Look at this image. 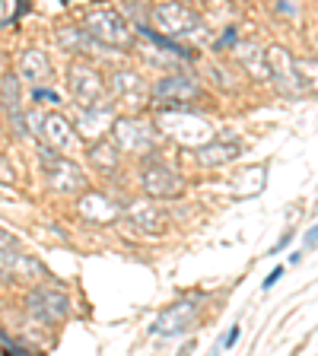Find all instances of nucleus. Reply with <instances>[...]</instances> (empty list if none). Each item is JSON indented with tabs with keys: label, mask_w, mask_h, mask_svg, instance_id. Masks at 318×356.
<instances>
[{
	"label": "nucleus",
	"mask_w": 318,
	"mask_h": 356,
	"mask_svg": "<svg viewBox=\"0 0 318 356\" xmlns=\"http://www.w3.org/2000/svg\"><path fill=\"white\" fill-rule=\"evenodd\" d=\"M42 172H45V185L58 194H77L86 191V172L77 163L74 156L61 153V149H51L42 143Z\"/></svg>",
	"instance_id": "f257e3e1"
},
{
	"label": "nucleus",
	"mask_w": 318,
	"mask_h": 356,
	"mask_svg": "<svg viewBox=\"0 0 318 356\" xmlns=\"http://www.w3.org/2000/svg\"><path fill=\"white\" fill-rule=\"evenodd\" d=\"M29 134L38 137L45 147L61 149V153L74 156L80 149V131L61 115V111H29Z\"/></svg>",
	"instance_id": "f03ea898"
},
{
	"label": "nucleus",
	"mask_w": 318,
	"mask_h": 356,
	"mask_svg": "<svg viewBox=\"0 0 318 356\" xmlns=\"http://www.w3.org/2000/svg\"><path fill=\"white\" fill-rule=\"evenodd\" d=\"M83 26H86V32L96 38L99 44H109V48H131V42H134L131 22H125V16L115 7H109V3H105V7L102 3L89 7Z\"/></svg>",
	"instance_id": "7ed1b4c3"
},
{
	"label": "nucleus",
	"mask_w": 318,
	"mask_h": 356,
	"mask_svg": "<svg viewBox=\"0 0 318 356\" xmlns=\"http://www.w3.org/2000/svg\"><path fill=\"white\" fill-rule=\"evenodd\" d=\"M156 124L163 127L175 143H182V147H194V149L214 137V127H210L207 118H200V115H194V111H178V105L175 108L159 111V115H156Z\"/></svg>",
	"instance_id": "20e7f679"
},
{
	"label": "nucleus",
	"mask_w": 318,
	"mask_h": 356,
	"mask_svg": "<svg viewBox=\"0 0 318 356\" xmlns=\"http://www.w3.org/2000/svg\"><path fill=\"white\" fill-rule=\"evenodd\" d=\"M153 19L156 26L172 38H188V35H198L200 32V16L194 13L188 3L182 0H156L153 3Z\"/></svg>",
	"instance_id": "39448f33"
},
{
	"label": "nucleus",
	"mask_w": 318,
	"mask_h": 356,
	"mask_svg": "<svg viewBox=\"0 0 318 356\" xmlns=\"http://www.w3.org/2000/svg\"><path fill=\"white\" fill-rule=\"evenodd\" d=\"M67 86H70V96L77 99V105H105V86L102 74H99L93 64L86 60H74L70 70H67Z\"/></svg>",
	"instance_id": "423d86ee"
},
{
	"label": "nucleus",
	"mask_w": 318,
	"mask_h": 356,
	"mask_svg": "<svg viewBox=\"0 0 318 356\" xmlns=\"http://www.w3.org/2000/svg\"><path fill=\"white\" fill-rule=\"evenodd\" d=\"M111 140L118 143L121 153L147 156L156 147V127L143 118H118L111 121Z\"/></svg>",
	"instance_id": "0eeeda50"
},
{
	"label": "nucleus",
	"mask_w": 318,
	"mask_h": 356,
	"mask_svg": "<svg viewBox=\"0 0 318 356\" xmlns=\"http://www.w3.org/2000/svg\"><path fill=\"white\" fill-rule=\"evenodd\" d=\"M26 309H29L38 321L54 325V321H64L67 315H70V299H67V293L58 286H35V289H29V296H26Z\"/></svg>",
	"instance_id": "6e6552de"
},
{
	"label": "nucleus",
	"mask_w": 318,
	"mask_h": 356,
	"mask_svg": "<svg viewBox=\"0 0 318 356\" xmlns=\"http://www.w3.org/2000/svg\"><path fill=\"white\" fill-rule=\"evenodd\" d=\"M198 315H200V302H194V299H182V302L169 305L166 312H159V315L150 321L147 331L159 334V337H178V334L191 331V325L198 321Z\"/></svg>",
	"instance_id": "1a4fd4ad"
},
{
	"label": "nucleus",
	"mask_w": 318,
	"mask_h": 356,
	"mask_svg": "<svg viewBox=\"0 0 318 356\" xmlns=\"http://www.w3.org/2000/svg\"><path fill=\"white\" fill-rule=\"evenodd\" d=\"M141 188H143V194L163 200V197H175V194L185 191V181H182V175L172 165L153 159V163H143V169H141Z\"/></svg>",
	"instance_id": "9d476101"
},
{
	"label": "nucleus",
	"mask_w": 318,
	"mask_h": 356,
	"mask_svg": "<svg viewBox=\"0 0 318 356\" xmlns=\"http://www.w3.org/2000/svg\"><path fill=\"white\" fill-rule=\"evenodd\" d=\"M150 96L163 105H185L200 96V83L191 80L188 74H166L150 86Z\"/></svg>",
	"instance_id": "9b49d317"
},
{
	"label": "nucleus",
	"mask_w": 318,
	"mask_h": 356,
	"mask_svg": "<svg viewBox=\"0 0 318 356\" xmlns=\"http://www.w3.org/2000/svg\"><path fill=\"white\" fill-rule=\"evenodd\" d=\"M264 54H267V70L274 74L277 86H280L287 96H299L305 86H303V76H299V67H296V60H293V54H289L283 44H271Z\"/></svg>",
	"instance_id": "f8f14e48"
},
{
	"label": "nucleus",
	"mask_w": 318,
	"mask_h": 356,
	"mask_svg": "<svg viewBox=\"0 0 318 356\" xmlns=\"http://www.w3.org/2000/svg\"><path fill=\"white\" fill-rule=\"evenodd\" d=\"M51 58L42 48H22L19 51V80H26L29 86H42L45 80H51Z\"/></svg>",
	"instance_id": "ddd939ff"
},
{
	"label": "nucleus",
	"mask_w": 318,
	"mask_h": 356,
	"mask_svg": "<svg viewBox=\"0 0 318 356\" xmlns=\"http://www.w3.org/2000/svg\"><path fill=\"white\" fill-rule=\"evenodd\" d=\"M125 213H127V220H131L137 229H143V232H159L166 226L163 210H159L156 197H150V194L147 197H141V200H134Z\"/></svg>",
	"instance_id": "4468645a"
},
{
	"label": "nucleus",
	"mask_w": 318,
	"mask_h": 356,
	"mask_svg": "<svg viewBox=\"0 0 318 356\" xmlns=\"http://www.w3.org/2000/svg\"><path fill=\"white\" fill-rule=\"evenodd\" d=\"M74 121L80 124V134H86V137H102V131L111 124V105H77V115Z\"/></svg>",
	"instance_id": "2eb2a0df"
},
{
	"label": "nucleus",
	"mask_w": 318,
	"mask_h": 356,
	"mask_svg": "<svg viewBox=\"0 0 318 356\" xmlns=\"http://www.w3.org/2000/svg\"><path fill=\"white\" fill-rule=\"evenodd\" d=\"M19 74H7L3 76V83H0V105H3V111L10 115V121L16 124V131L19 134H29V127H22V92H19Z\"/></svg>",
	"instance_id": "dca6fc26"
},
{
	"label": "nucleus",
	"mask_w": 318,
	"mask_h": 356,
	"mask_svg": "<svg viewBox=\"0 0 318 356\" xmlns=\"http://www.w3.org/2000/svg\"><path fill=\"white\" fill-rule=\"evenodd\" d=\"M77 207H80V216H86L93 222H111L121 216V207L115 200L105 197V194H83V200Z\"/></svg>",
	"instance_id": "f3484780"
},
{
	"label": "nucleus",
	"mask_w": 318,
	"mask_h": 356,
	"mask_svg": "<svg viewBox=\"0 0 318 356\" xmlns=\"http://www.w3.org/2000/svg\"><path fill=\"white\" fill-rule=\"evenodd\" d=\"M111 92L118 99H131V102H141L150 92L147 80H143L137 70H115L111 74Z\"/></svg>",
	"instance_id": "a211bd4d"
},
{
	"label": "nucleus",
	"mask_w": 318,
	"mask_h": 356,
	"mask_svg": "<svg viewBox=\"0 0 318 356\" xmlns=\"http://www.w3.org/2000/svg\"><path fill=\"white\" fill-rule=\"evenodd\" d=\"M0 274L3 277H22V274H45V267L38 264L35 258H29V254L22 252H13V248H0Z\"/></svg>",
	"instance_id": "6ab92c4d"
},
{
	"label": "nucleus",
	"mask_w": 318,
	"mask_h": 356,
	"mask_svg": "<svg viewBox=\"0 0 318 356\" xmlns=\"http://www.w3.org/2000/svg\"><path fill=\"white\" fill-rule=\"evenodd\" d=\"M239 153H242L239 143H223V140H214V137H210L207 143L198 147V163L200 165H226V163H232Z\"/></svg>",
	"instance_id": "aec40b11"
},
{
	"label": "nucleus",
	"mask_w": 318,
	"mask_h": 356,
	"mask_svg": "<svg viewBox=\"0 0 318 356\" xmlns=\"http://www.w3.org/2000/svg\"><path fill=\"white\" fill-rule=\"evenodd\" d=\"M89 163L96 165L102 175H111V172H118V163H121V149L115 140H99L89 147Z\"/></svg>",
	"instance_id": "412c9836"
},
{
	"label": "nucleus",
	"mask_w": 318,
	"mask_h": 356,
	"mask_svg": "<svg viewBox=\"0 0 318 356\" xmlns=\"http://www.w3.org/2000/svg\"><path fill=\"white\" fill-rule=\"evenodd\" d=\"M58 42L61 48H67V51H93V48H99V42L93 35H89L86 29H77V26H64V29L58 32Z\"/></svg>",
	"instance_id": "4be33fe9"
},
{
	"label": "nucleus",
	"mask_w": 318,
	"mask_h": 356,
	"mask_svg": "<svg viewBox=\"0 0 318 356\" xmlns=\"http://www.w3.org/2000/svg\"><path fill=\"white\" fill-rule=\"evenodd\" d=\"M236 58L245 64V70L258 80H264L271 70H267V54L258 51V44H236Z\"/></svg>",
	"instance_id": "5701e85b"
},
{
	"label": "nucleus",
	"mask_w": 318,
	"mask_h": 356,
	"mask_svg": "<svg viewBox=\"0 0 318 356\" xmlns=\"http://www.w3.org/2000/svg\"><path fill=\"white\" fill-rule=\"evenodd\" d=\"M296 67H299V76H303V86L318 92V60H303Z\"/></svg>",
	"instance_id": "b1692460"
},
{
	"label": "nucleus",
	"mask_w": 318,
	"mask_h": 356,
	"mask_svg": "<svg viewBox=\"0 0 318 356\" xmlns=\"http://www.w3.org/2000/svg\"><path fill=\"white\" fill-rule=\"evenodd\" d=\"M32 99H35L38 105H58L61 96L54 92V89H45V86H32Z\"/></svg>",
	"instance_id": "393cba45"
},
{
	"label": "nucleus",
	"mask_w": 318,
	"mask_h": 356,
	"mask_svg": "<svg viewBox=\"0 0 318 356\" xmlns=\"http://www.w3.org/2000/svg\"><path fill=\"white\" fill-rule=\"evenodd\" d=\"M226 44H230V48H236V29H232V26L223 32V38L216 42V51H226Z\"/></svg>",
	"instance_id": "a878e982"
},
{
	"label": "nucleus",
	"mask_w": 318,
	"mask_h": 356,
	"mask_svg": "<svg viewBox=\"0 0 318 356\" xmlns=\"http://www.w3.org/2000/svg\"><path fill=\"white\" fill-rule=\"evenodd\" d=\"M283 274H287V270H283V267H274V270H271V274L264 277V283H261V286H264V289H271V286H274L277 280H280Z\"/></svg>",
	"instance_id": "bb28decb"
},
{
	"label": "nucleus",
	"mask_w": 318,
	"mask_h": 356,
	"mask_svg": "<svg viewBox=\"0 0 318 356\" xmlns=\"http://www.w3.org/2000/svg\"><path fill=\"white\" fill-rule=\"evenodd\" d=\"M236 341H239V327H232V331H230V334H226V337H223V341H220V350L232 347V343H236Z\"/></svg>",
	"instance_id": "cd10ccee"
},
{
	"label": "nucleus",
	"mask_w": 318,
	"mask_h": 356,
	"mask_svg": "<svg viewBox=\"0 0 318 356\" xmlns=\"http://www.w3.org/2000/svg\"><path fill=\"white\" fill-rule=\"evenodd\" d=\"M315 245H318V226H312L309 236H305V252H309V248H315Z\"/></svg>",
	"instance_id": "c85d7f7f"
},
{
	"label": "nucleus",
	"mask_w": 318,
	"mask_h": 356,
	"mask_svg": "<svg viewBox=\"0 0 318 356\" xmlns=\"http://www.w3.org/2000/svg\"><path fill=\"white\" fill-rule=\"evenodd\" d=\"M7 245H16V236H10L7 229H0V248H7Z\"/></svg>",
	"instance_id": "c756f323"
},
{
	"label": "nucleus",
	"mask_w": 318,
	"mask_h": 356,
	"mask_svg": "<svg viewBox=\"0 0 318 356\" xmlns=\"http://www.w3.org/2000/svg\"><path fill=\"white\" fill-rule=\"evenodd\" d=\"M289 238H293V232H287V236H283L280 242L274 245V252H283V248H287V245H289Z\"/></svg>",
	"instance_id": "7c9ffc66"
},
{
	"label": "nucleus",
	"mask_w": 318,
	"mask_h": 356,
	"mask_svg": "<svg viewBox=\"0 0 318 356\" xmlns=\"http://www.w3.org/2000/svg\"><path fill=\"white\" fill-rule=\"evenodd\" d=\"M7 22V0H0V26Z\"/></svg>",
	"instance_id": "2f4dec72"
}]
</instances>
